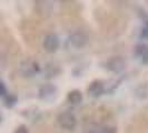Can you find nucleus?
<instances>
[{
    "label": "nucleus",
    "mask_w": 148,
    "mask_h": 133,
    "mask_svg": "<svg viewBox=\"0 0 148 133\" xmlns=\"http://www.w3.org/2000/svg\"><path fill=\"white\" fill-rule=\"evenodd\" d=\"M15 133H29V131H28V129H27L25 126H21L16 130Z\"/></svg>",
    "instance_id": "nucleus-13"
},
{
    "label": "nucleus",
    "mask_w": 148,
    "mask_h": 133,
    "mask_svg": "<svg viewBox=\"0 0 148 133\" xmlns=\"http://www.w3.org/2000/svg\"><path fill=\"white\" fill-rule=\"evenodd\" d=\"M147 49H148V45H146V44H144V43L138 44V45L136 47V49H135V54H136V56H140L141 57Z\"/></svg>",
    "instance_id": "nucleus-10"
},
{
    "label": "nucleus",
    "mask_w": 148,
    "mask_h": 133,
    "mask_svg": "<svg viewBox=\"0 0 148 133\" xmlns=\"http://www.w3.org/2000/svg\"><path fill=\"white\" fill-rule=\"evenodd\" d=\"M117 129L116 126H104L101 129V133H116Z\"/></svg>",
    "instance_id": "nucleus-12"
},
{
    "label": "nucleus",
    "mask_w": 148,
    "mask_h": 133,
    "mask_svg": "<svg viewBox=\"0 0 148 133\" xmlns=\"http://www.w3.org/2000/svg\"><path fill=\"white\" fill-rule=\"evenodd\" d=\"M3 94H6V87L0 81V96H3Z\"/></svg>",
    "instance_id": "nucleus-15"
},
{
    "label": "nucleus",
    "mask_w": 148,
    "mask_h": 133,
    "mask_svg": "<svg viewBox=\"0 0 148 133\" xmlns=\"http://www.w3.org/2000/svg\"><path fill=\"white\" fill-rule=\"evenodd\" d=\"M88 41V33H86L84 31H75L69 37V42L71 44V47H74L76 49H82L84 47H86Z\"/></svg>",
    "instance_id": "nucleus-2"
},
{
    "label": "nucleus",
    "mask_w": 148,
    "mask_h": 133,
    "mask_svg": "<svg viewBox=\"0 0 148 133\" xmlns=\"http://www.w3.org/2000/svg\"><path fill=\"white\" fill-rule=\"evenodd\" d=\"M59 38L57 35L55 33H50V35H47L44 39V42H42V45H44L45 50L47 52H56L59 48Z\"/></svg>",
    "instance_id": "nucleus-7"
},
{
    "label": "nucleus",
    "mask_w": 148,
    "mask_h": 133,
    "mask_svg": "<svg viewBox=\"0 0 148 133\" xmlns=\"http://www.w3.org/2000/svg\"><path fill=\"white\" fill-rule=\"evenodd\" d=\"M141 60H143V63H144V64H148V49L145 51V53L141 56Z\"/></svg>",
    "instance_id": "nucleus-14"
},
{
    "label": "nucleus",
    "mask_w": 148,
    "mask_h": 133,
    "mask_svg": "<svg viewBox=\"0 0 148 133\" xmlns=\"http://www.w3.org/2000/svg\"><path fill=\"white\" fill-rule=\"evenodd\" d=\"M105 92V84L104 82L96 80V81H92L90 83L88 88V93L91 96H101Z\"/></svg>",
    "instance_id": "nucleus-8"
},
{
    "label": "nucleus",
    "mask_w": 148,
    "mask_h": 133,
    "mask_svg": "<svg viewBox=\"0 0 148 133\" xmlns=\"http://www.w3.org/2000/svg\"><path fill=\"white\" fill-rule=\"evenodd\" d=\"M147 27H148V24H147Z\"/></svg>",
    "instance_id": "nucleus-17"
},
{
    "label": "nucleus",
    "mask_w": 148,
    "mask_h": 133,
    "mask_svg": "<svg viewBox=\"0 0 148 133\" xmlns=\"http://www.w3.org/2000/svg\"><path fill=\"white\" fill-rule=\"evenodd\" d=\"M36 12L41 18H49L53 12V5L50 1H36Z\"/></svg>",
    "instance_id": "nucleus-6"
},
{
    "label": "nucleus",
    "mask_w": 148,
    "mask_h": 133,
    "mask_svg": "<svg viewBox=\"0 0 148 133\" xmlns=\"http://www.w3.org/2000/svg\"><path fill=\"white\" fill-rule=\"evenodd\" d=\"M57 121L59 126L66 130H73L77 124V119L70 111H64L59 113L57 117Z\"/></svg>",
    "instance_id": "nucleus-1"
},
{
    "label": "nucleus",
    "mask_w": 148,
    "mask_h": 133,
    "mask_svg": "<svg viewBox=\"0 0 148 133\" xmlns=\"http://www.w3.org/2000/svg\"><path fill=\"white\" fill-rule=\"evenodd\" d=\"M125 66H126L125 60L123 59L121 57H119V56L111 57L106 62L107 69L109 71H111V72H114V73H120V72H123L124 69H125Z\"/></svg>",
    "instance_id": "nucleus-3"
},
{
    "label": "nucleus",
    "mask_w": 148,
    "mask_h": 133,
    "mask_svg": "<svg viewBox=\"0 0 148 133\" xmlns=\"http://www.w3.org/2000/svg\"><path fill=\"white\" fill-rule=\"evenodd\" d=\"M141 37L143 38H148V27L146 26L144 29H143V31H141Z\"/></svg>",
    "instance_id": "nucleus-16"
},
{
    "label": "nucleus",
    "mask_w": 148,
    "mask_h": 133,
    "mask_svg": "<svg viewBox=\"0 0 148 133\" xmlns=\"http://www.w3.org/2000/svg\"><path fill=\"white\" fill-rule=\"evenodd\" d=\"M5 101H6L8 104H15L16 101H17V96H14V94H7Z\"/></svg>",
    "instance_id": "nucleus-11"
},
{
    "label": "nucleus",
    "mask_w": 148,
    "mask_h": 133,
    "mask_svg": "<svg viewBox=\"0 0 148 133\" xmlns=\"http://www.w3.org/2000/svg\"><path fill=\"white\" fill-rule=\"evenodd\" d=\"M0 120H1V119H0Z\"/></svg>",
    "instance_id": "nucleus-18"
},
{
    "label": "nucleus",
    "mask_w": 148,
    "mask_h": 133,
    "mask_svg": "<svg viewBox=\"0 0 148 133\" xmlns=\"http://www.w3.org/2000/svg\"><path fill=\"white\" fill-rule=\"evenodd\" d=\"M56 94H57V87L53 86L51 83H47V84H44L39 88V91H38V96L41 100H45V101H51L56 98Z\"/></svg>",
    "instance_id": "nucleus-4"
},
{
    "label": "nucleus",
    "mask_w": 148,
    "mask_h": 133,
    "mask_svg": "<svg viewBox=\"0 0 148 133\" xmlns=\"http://www.w3.org/2000/svg\"><path fill=\"white\" fill-rule=\"evenodd\" d=\"M67 99L71 104H79L82 101V93L79 90H71L68 93Z\"/></svg>",
    "instance_id": "nucleus-9"
},
{
    "label": "nucleus",
    "mask_w": 148,
    "mask_h": 133,
    "mask_svg": "<svg viewBox=\"0 0 148 133\" xmlns=\"http://www.w3.org/2000/svg\"><path fill=\"white\" fill-rule=\"evenodd\" d=\"M19 70H20V73L25 77H34L37 72L40 71V68L35 61L26 60V61L21 62Z\"/></svg>",
    "instance_id": "nucleus-5"
}]
</instances>
